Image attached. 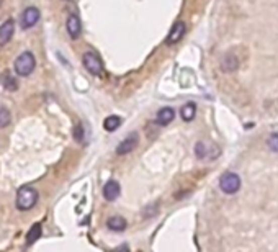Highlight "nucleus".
<instances>
[{"label": "nucleus", "mask_w": 278, "mask_h": 252, "mask_svg": "<svg viewBox=\"0 0 278 252\" xmlns=\"http://www.w3.org/2000/svg\"><path fill=\"white\" fill-rule=\"evenodd\" d=\"M39 10L36 9V7H28L23 15H22V28L23 30H28V28H33L38 22H39Z\"/></svg>", "instance_id": "7"}, {"label": "nucleus", "mask_w": 278, "mask_h": 252, "mask_svg": "<svg viewBox=\"0 0 278 252\" xmlns=\"http://www.w3.org/2000/svg\"><path fill=\"white\" fill-rule=\"evenodd\" d=\"M64 2H69V0H64Z\"/></svg>", "instance_id": "22"}, {"label": "nucleus", "mask_w": 278, "mask_h": 252, "mask_svg": "<svg viewBox=\"0 0 278 252\" xmlns=\"http://www.w3.org/2000/svg\"><path fill=\"white\" fill-rule=\"evenodd\" d=\"M121 194V187L116 180H108L103 185V197L107 202H115Z\"/></svg>", "instance_id": "11"}, {"label": "nucleus", "mask_w": 278, "mask_h": 252, "mask_svg": "<svg viewBox=\"0 0 278 252\" xmlns=\"http://www.w3.org/2000/svg\"><path fill=\"white\" fill-rule=\"evenodd\" d=\"M0 82H2L4 87L9 90V92H15L18 89V82L15 76H12L10 72H4L2 77H0Z\"/></svg>", "instance_id": "15"}, {"label": "nucleus", "mask_w": 278, "mask_h": 252, "mask_svg": "<svg viewBox=\"0 0 278 252\" xmlns=\"http://www.w3.org/2000/svg\"><path fill=\"white\" fill-rule=\"evenodd\" d=\"M195 154L200 161H210V159H216L220 156V148H216L213 143L200 141L195 144Z\"/></svg>", "instance_id": "4"}, {"label": "nucleus", "mask_w": 278, "mask_h": 252, "mask_svg": "<svg viewBox=\"0 0 278 252\" xmlns=\"http://www.w3.org/2000/svg\"><path fill=\"white\" fill-rule=\"evenodd\" d=\"M13 68H15V72L18 76H22V77L30 76L36 68V59H35V56H33V52H30V51L22 52V54L15 59Z\"/></svg>", "instance_id": "2"}, {"label": "nucleus", "mask_w": 278, "mask_h": 252, "mask_svg": "<svg viewBox=\"0 0 278 252\" xmlns=\"http://www.w3.org/2000/svg\"><path fill=\"white\" fill-rule=\"evenodd\" d=\"M12 121V116H10V111L7 108H0V130L7 128Z\"/></svg>", "instance_id": "19"}, {"label": "nucleus", "mask_w": 278, "mask_h": 252, "mask_svg": "<svg viewBox=\"0 0 278 252\" xmlns=\"http://www.w3.org/2000/svg\"><path fill=\"white\" fill-rule=\"evenodd\" d=\"M41 233H43V228H41V223H35L33 226L30 228L28 231V236H26V242L28 244H33L36 242L39 237H41Z\"/></svg>", "instance_id": "17"}, {"label": "nucleus", "mask_w": 278, "mask_h": 252, "mask_svg": "<svg viewBox=\"0 0 278 252\" xmlns=\"http://www.w3.org/2000/svg\"><path fill=\"white\" fill-rule=\"evenodd\" d=\"M123 123V120L120 116H116V115H111V116H107L105 118V121H103V128L105 131H110V133H113L116 131L118 128H120V124Z\"/></svg>", "instance_id": "16"}, {"label": "nucleus", "mask_w": 278, "mask_h": 252, "mask_svg": "<svg viewBox=\"0 0 278 252\" xmlns=\"http://www.w3.org/2000/svg\"><path fill=\"white\" fill-rule=\"evenodd\" d=\"M185 31H187V26H185V23L183 22H177L174 26H172L169 36L165 38V44H177L183 38Z\"/></svg>", "instance_id": "10"}, {"label": "nucleus", "mask_w": 278, "mask_h": 252, "mask_svg": "<svg viewBox=\"0 0 278 252\" xmlns=\"http://www.w3.org/2000/svg\"><path fill=\"white\" fill-rule=\"evenodd\" d=\"M220 188L223 194L234 195L241 188V177L234 172H224L220 178Z\"/></svg>", "instance_id": "3"}, {"label": "nucleus", "mask_w": 278, "mask_h": 252, "mask_svg": "<svg viewBox=\"0 0 278 252\" xmlns=\"http://www.w3.org/2000/svg\"><path fill=\"white\" fill-rule=\"evenodd\" d=\"M82 62H84V68L87 69L90 74L100 76L103 72V62H102V59L95 54V52H92V51L85 52V54L82 56Z\"/></svg>", "instance_id": "5"}, {"label": "nucleus", "mask_w": 278, "mask_h": 252, "mask_svg": "<svg viewBox=\"0 0 278 252\" xmlns=\"http://www.w3.org/2000/svg\"><path fill=\"white\" fill-rule=\"evenodd\" d=\"M196 115V107H195V103H187V105H183L182 110H180V116H182V120L183 121H191L195 118Z\"/></svg>", "instance_id": "18"}, {"label": "nucleus", "mask_w": 278, "mask_h": 252, "mask_svg": "<svg viewBox=\"0 0 278 252\" xmlns=\"http://www.w3.org/2000/svg\"><path fill=\"white\" fill-rule=\"evenodd\" d=\"M65 28H67V33H69V36L72 39H77L79 36H81L82 23H81V18H79V15H76V13H71V15L67 17V20H65Z\"/></svg>", "instance_id": "8"}, {"label": "nucleus", "mask_w": 278, "mask_h": 252, "mask_svg": "<svg viewBox=\"0 0 278 252\" xmlns=\"http://www.w3.org/2000/svg\"><path fill=\"white\" fill-rule=\"evenodd\" d=\"M74 139L77 143H82L85 139V131H84V126L82 124H77L74 128Z\"/></svg>", "instance_id": "21"}, {"label": "nucleus", "mask_w": 278, "mask_h": 252, "mask_svg": "<svg viewBox=\"0 0 278 252\" xmlns=\"http://www.w3.org/2000/svg\"><path fill=\"white\" fill-rule=\"evenodd\" d=\"M137 143H139V136L136 135V133H133V135H128L120 144L116 146V154L118 156H126V154H129V152H133L136 149Z\"/></svg>", "instance_id": "6"}, {"label": "nucleus", "mask_w": 278, "mask_h": 252, "mask_svg": "<svg viewBox=\"0 0 278 252\" xmlns=\"http://www.w3.org/2000/svg\"><path fill=\"white\" fill-rule=\"evenodd\" d=\"M126 226H128V223L123 216H111L107 221V228L110 231H115V233H121V231L126 229Z\"/></svg>", "instance_id": "13"}, {"label": "nucleus", "mask_w": 278, "mask_h": 252, "mask_svg": "<svg viewBox=\"0 0 278 252\" xmlns=\"http://www.w3.org/2000/svg\"><path fill=\"white\" fill-rule=\"evenodd\" d=\"M267 144H268L270 151L278 152V131L272 133V135L268 136V141H267Z\"/></svg>", "instance_id": "20"}, {"label": "nucleus", "mask_w": 278, "mask_h": 252, "mask_svg": "<svg viewBox=\"0 0 278 252\" xmlns=\"http://www.w3.org/2000/svg\"><path fill=\"white\" fill-rule=\"evenodd\" d=\"M237 68H239V61H237V57L234 54H226L223 57V61H221V69L224 72H236Z\"/></svg>", "instance_id": "14"}, {"label": "nucleus", "mask_w": 278, "mask_h": 252, "mask_svg": "<svg viewBox=\"0 0 278 252\" xmlns=\"http://www.w3.org/2000/svg\"><path fill=\"white\" fill-rule=\"evenodd\" d=\"M175 118V110L170 107H164L157 111V123L161 126H167L169 123L174 121Z\"/></svg>", "instance_id": "12"}, {"label": "nucleus", "mask_w": 278, "mask_h": 252, "mask_svg": "<svg viewBox=\"0 0 278 252\" xmlns=\"http://www.w3.org/2000/svg\"><path fill=\"white\" fill-rule=\"evenodd\" d=\"M38 197H39V194H38L36 188L25 185V187H22V188L17 192V203H15L17 208L20 211H28V210H31L36 205Z\"/></svg>", "instance_id": "1"}, {"label": "nucleus", "mask_w": 278, "mask_h": 252, "mask_svg": "<svg viewBox=\"0 0 278 252\" xmlns=\"http://www.w3.org/2000/svg\"><path fill=\"white\" fill-rule=\"evenodd\" d=\"M13 35H15V22L12 18H9L0 25V46H5L7 43H10Z\"/></svg>", "instance_id": "9"}]
</instances>
